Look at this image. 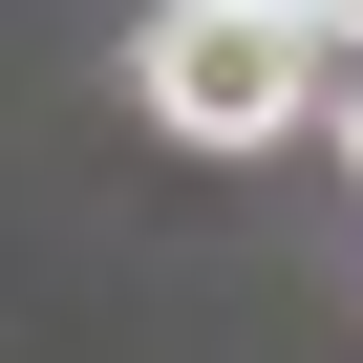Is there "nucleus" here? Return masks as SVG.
<instances>
[{"mask_svg": "<svg viewBox=\"0 0 363 363\" xmlns=\"http://www.w3.org/2000/svg\"><path fill=\"white\" fill-rule=\"evenodd\" d=\"M128 107H150L171 150H278L299 107H342V43L299 22V0H150Z\"/></svg>", "mask_w": 363, "mask_h": 363, "instance_id": "nucleus-1", "label": "nucleus"}, {"mask_svg": "<svg viewBox=\"0 0 363 363\" xmlns=\"http://www.w3.org/2000/svg\"><path fill=\"white\" fill-rule=\"evenodd\" d=\"M320 43H342V65H363V0H320Z\"/></svg>", "mask_w": 363, "mask_h": 363, "instance_id": "nucleus-2", "label": "nucleus"}, {"mask_svg": "<svg viewBox=\"0 0 363 363\" xmlns=\"http://www.w3.org/2000/svg\"><path fill=\"white\" fill-rule=\"evenodd\" d=\"M342 171H363V65H342Z\"/></svg>", "mask_w": 363, "mask_h": 363, "instance_id": "nucleus-3", "label": "nucleus"}, {"mask_svg": "<svg viewBox=\"0 0 363 363\" xmlns=\"http://www.w3.org/2000/svg\"><path fill=\"white\" fill-rule=\"evenodd\" d=\"M299 22H320V0H299Z\"/></svg>", "mask_w": 363, "mask_h": 363, "instance_id": "nucleus-4", "label": "nucleus"}]
</instances>
